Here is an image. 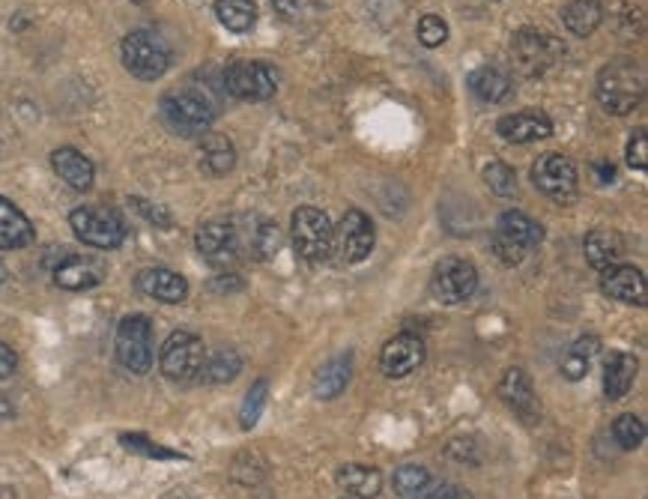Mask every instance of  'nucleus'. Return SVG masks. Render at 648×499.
Returning <instances> with one entry per match:
<instances>
[{
	"label": "nucleus",
	"instance_id": "nucleus-1",
	"mask_svg": "<svg viewBox=\"0 0 648 499\" xmlns=\"http://www.w3.org/2000/svg\"><path fill=\"white\" fill-rule=\"evenodd\" d=\"M595 96H598V102L607 114H631V111H637L643 96H646V75L634 63L615 60V63L598 72Z\"/></svg>",
	"mask_w": 648,
	"mask_h": 499
},
{
	"label": "nucleus",
	"instance_id": "nucleus-2",
	"mask_svg": "<svg viewBox=\"0 0 648 499\" xmlns=\"http://www.w3.org/2000/svg\"><path fill=\"white\" fill-rule=\"evenodd\" d=\"M164 126L171 129L174 135L183 138H195L204 135L216 120V105L209 102L207 94H200L195 87H183V90H171L162 96L159 102Z\"/></svg>",
	"mask_w": 648,
	"mask_h": 499
},
{
	"label": "nucleus",
	"instance_id": "nucleus-3",
	"mask_svg": "<svg viewBox=\"0 0 648 499\" xmlns=\"http://www.w3.org/2000/svg\"><path fill=\"white\" fill-rule=\"evenodd\" d=\"M290 236H293V245H296L299 257L311 260V264H323L335 252V228H332V221H329L323 209H296L293 221H290Z\"/></svg>",
	"mask_w": 648,
	"mask_h": 499
},
{
	"label": "nucleus",
	"instance_id": "nucleus-4",
	"mask_svg": "<svg viewBox=\"0 0 648 499\" xmlns=\"http://www.w3.org/2000/svg\"><path fill=\"white\" fill-rule=\"evenodd\" d=\"M120 54H123V66L140 82H156L171 66V48L152 31H132L123 39Z\"/></svg>",
	"mask_w": 648,
	"mask_h": 499
},
{
	"label": "nucleus",
	"instance_id": "nucleus-5",
	"mask_svg": "<svg viewBox=\"0 0 648 499\" xmlns=\"http://www.w3.org/2000/svg\"><path fill=\"white\" fill-rule=\"evenodd\" d=\"M117 362L126 368L129 374H144L152 368V326L150 317L144 314H129L117 326Z\"/></svg>",
	"mask_w": 648,
	"mask_h": 499
},
{
	"label": "nucleus",
	"instance_id": "nucleus-6",
	"mask_svg": "<svg viewBox=\"0 0 648 499\" xmlns=\"http://www.w3.org/2000/svg\"><path fill=\"white\" fill-rule=\"evenodd\" d=\"M224 90L240 102H267L278 90V72L264 60H233L224 70Z\"/></svg>",
	"mask_w": 648,
	"mask_h": 499
},
{
	"label": "nucleus",
	"instance_id": "nucleus-7",
	"mask_svg": "<svg viewBox=\"0 0 648 499\" xmlns=\"http://www.w3.org/2000/svg\"><path fill=\"white\" fill-rule=\"evenodd\" d=\"M70 224L75 236L90 248H117L126 240V221L120 219V212L108 207H78L72 209Z\"/></svg>",
	"mask_w": 648,
	"mask_h": 499
},
{
	"label": "nucleus",
	"instance_id": "nucleus-8",
	"mask_svg": "<svg viewBox=\"0 0 648 499\" xmlns=\"http://www.w3.org/2000/svg\"><path fill=\"white\" fill-rule=\"evenodd\" d=\"M204 362H207V348L192 332H174L162 344V356H159L162 374L176 384H188V380L200 377Z\"/></svg>",
	"mask_w": 648,
	"mask_h": 499
},
{
	"label": "nucleus",
	"instance_id": "nucleus-9",
	"mask_svg": "<svg viewBox=\"0 0 648 499\" xmlns=\"http://www.w3.org/2000/svg\"><path fill=\"white\" fill-rule=\"evenodd\" d=\"M430 291L442 305H461V302L473 300V293L478 291V269L463 257H445L433 269Z\"/></svg>",
	"mask_w": 648,
	"mask_h": 499
},
{
	"label": "nucleus",
	"instance_id": "nucleus-10",
	"mask_svg": "<svg viewBox=\"0 0 648 499\" xmlns=\"http://www.w3.org/2000/svg\"><path fill=\"white\" fill-rule=\"evenodd\" d=\"M511 58H514V66L523 75H545L555 60L562 58V46L550 34L526 27V31H517L511 39Z\"/></svg>",
	"mask_w": 648,
	"mask_h": 499
},
{
	"label": "nucleus",
	"instance_id": "nucleus-11",
	"mask_svg": "<svg viewBox=\"0 0 648 499\" xmlns=\"http://www.w3.org/2000/svg\"><path fill=\"white\" fill-rule=\"evenodd\" d=\"M533 180H535V186L541 188L547 198L555 200V204H567V200L577 198V188H579L577 165L571 162L567 156L545 153V156L533 165Z\"/></svg>",
	"mask_w": 648,
	"mask_h": 499
},
{
	"label": "nucleus",
	"instance_id": "nucleus-12",
	"mask_svg": "<svg viewBox=\"0 0 648 499\" xmlns=\"http://www.w3.org/2000/svg\"><path fill=\"white\" fill-rule=\"evenodd\" d=\"M197 252L207 257L212 267H231L243 257V240L231 221H207L195 233Z\"/></svg>",
	"mask_w": 648,
	"mask_h": 499
},
{
	"label": "nucleus",
	"instance_id": "nucleus-13",
	"mask_svg": "<svg viewBox=\"0 0 648 499\" xmlns=\"http://www.w3.org/2000/svg\"><path fill=\"white\" fill-rule=\"evenodd\" d=\"M335 248L344 264H362L374 248V224L362 209H347L335 228Z\"/></svg>",
	"mask_w": 648,
	"mask_h": 499
},
{
	"label": "nucleus",
	"instance_id": "nucleus-14",
	"mask_svg": "<svg viewBox=\"0 0 648 499\" xmlns=\"http://www.w3.org/2000/svg\"><path fill=\"white\" fill-rule=\"evenodd\" d=\"M421 362H425V341L418 336H413V332L394 336L380 353L382 374H386V377H394V380L409 377Z\"/></svg>",
	"mask_w": 648,
	"mask_h": 499
},
{
	"label": "nucleus",
	"instance_id": "nucleus-15",
	"mask_svg": "<svg viewBox=\"0 0 648 499\" xmlns=\"http://www.w3.org/2000/svg\"><path fill=\"white\" fill-rule=\"evenodd\" d=\"M102 279L105 267L93 257L60 255V264H54V284L63 291H90Z\"/></svg>",
	"mask_w": 648,
	"mask_h": 499
},
{
	"label": "nucleus",
	"instance_id": "nucleus-16",
	"mask_svg": "<svg viewBox=\"0 0 648 499\" xmlns=\"http://www.w3.org/2000/svg\"><path fill=\"white\" fill-rule=\"evenodd\" d=\"M497 132L509 144H533V141L553 135V120L545 111H517V114L502 117L497 123Z\"/></svg>",
	"mask_w": 648,
	"mask_h": 499
},
{
	"label": "nucleus",
	"instance_id": "nucleus-17",
	"mask_svg": "<svg viewBox=\"0 0 648 499\" xmlns=\"http://www.w3.org/2000/svg\"><path fill=\"white\" fill-rule=\"evenodd\" d=\"M499 395L502 401L523 418V422H535L541 416V404H538V395H535L533 380L521 372V368H509L502 374L499 380Z\"/></svg>",
	"mask_w": 648,
	"mask_h": 499
},
{
	"label": "nucleus",
	"instance_id": "nucleus-18",
	"mask_svg": "<svg viewBox=\"0 0 648 499\" xmlns=\"http://www.w3.org/2000/svg\"><path fill=\"white\" fill-rule=\"evenodd\" d=\"M601 291L610 300L627 302V305H646V276L637 267H615L603 269Z\"/></svg>",
	"mask_w": 648,
	"mask_h": 499
},
{
	"label": "nucleus",
	"instance_id": "nucleus-19",
	"mask_svg": "<svg viewBox=\"0 0 648 499\" xmlns=\"http://www.w3.org/2000/svg\"><path fill=\"white\" fill-rule=\"evenodd\" d=\"M135 288H138L144 296H150L156 302H164V305H176L188 296V284H185L183 276H176L174 269H162L152 267L144 269L135 276Z\"/></svg>",
	"mask_w": 648,
	"mask_h": 499
},
{
	"label": "nucleus",
	"instance_id": "nucleus-20",
	"mask_svg": "<svg viewBox=\"0 0 648 499\" xmlns=\"http://www.w3.org/2000/svg\"><path fill=\"white\" fill-rule=\"evenodd\" d=\"M51 168L75 192H87L93 186V180H96L93 162L84 153L75 150V147H60V150L51 153Z\"/></svg>",
	"mask_w": 648,
	"mask_h": 499
},
{
	"label": "nucleus",
	"instance_id": "nucleus-21",
	"mask_svg": "<svg viewBox=\"0 0 648 499\" xmlns=\"http://www.w3.org/2000/svg\"><path fill=\"white\" fill-rule=\"evenodd\" d=\"M583 248H586V260H589L595 269H601V272L603 269L615 267L627 252L625 240H622L615 231H610V228H598V231H591L589 236H586Z\"/></svg>",
	"mask_w": 648,
	"mask_h": 499
},
{
	"label": "nucleus",
	"instance_id": "nucleus-22",
	"mask_svg": "<svg viewBox=\"0 0 648 499\" xmlns=\"http://www.w3.org/2000/svg\"><path fill=\"white\" fill-rule=\"evenodd\" d=\"M197 153H200V168L207 171L209 177H221L231 171L236 165V150L233 144L219 132H204L200 135V144H197Z\"/></svg>",
	"mask_w": 648,
	"mask_h": 499
},
{
	"label": "nucleus",
	"instance_id": "nucleus-23",
	"mask_svg": "<svg viewBox=\"0 0 648 499\" xmlns=\"http://www.w3.org/2000/svg\"><path fill=\"white\" fill-rule=\"evenodd\" d=\"M338 488L344 490L353 499H374L382 488V476L377 466L365 464H347L338 470Z\"/></svg>",
	"mask_w": 648,
	"mask_h": 499
},
{
	"label": "nucleus",
	"instance_id": "nucleus-24",
	"mask_svg": "<svg viewBox=\"0 0 648 499\" xmlns=\"http://www.w3.org/2000/svg\"><path fill=\"white\" fill-rule=\"evenodd\" d=\"M34 243V224L12 200L0 198V248H24Z\"/></svg>",
	"mask_w": 648,
	"mask_h": 499
},
{
	"label": "nucleus",
	"instance_id": "nucleus-25",
	"mask_svg": "<svg viewBox=\"0 0 648 499\" xmlns=\"http://www.w3.org/2000/svg\"><path fill=\"white\" fill-rule=\"evenodd\" d=\"M497 236L502 240H509V243L521 245V248H533L545 240V231H541V224L535 219H529L526 212H517V209H509V212H502V219L497 224Z\"/></svg>",
	"mask_w": 648,
	"mask_h": 499
},
{
	"label": "nucleus",
	"instance_id": "nucleus-26",
	"mask_svg": "<svg viewBox=\"0 0 648 499\" xmlns=\"http://www.w3.org/2000/svg\"><path fill=\"white\" fill-rule=\"evenodd\" d=\"M350 377H353V356L329 360L320 372L314 374V395L320 401H332L347 389Z\"/></svg>",
	"mask_w": 648,
	"mask_h": 499
},
{
	"label": "nucleus",
	"instance_id": "nucleus-27",
	"mask_svg": "<svg viewBox=\"0 0 648 499\" xmlns=\"http://www.w3.org/2000/svg\"><path fill=\"white\" fill-rule=\"evenodd\" d=\"M637 380V360L631 353H610L607 372H603V392L610 401H619L631 392Z\"/></svg>",
	"mask_w": 648,
	"mask_h": 499
},
{
	"label": "nucleus",
	"instance_id": "nucleus-28",
	"mask_svg": "<svg viewBox=\"0 0 648 499\" xmlns=\"http://www.w3.org/2000/svg\"><path fill=\"white\" fill-rule=\"evenodd\" d=\"M469 90H473L481 102L497 105L509 99L514 84H511L509 75L502 70H497V66H481V70H475L473 75H469Z\"/></svg>",
	"mask_w": 648,
	"mask_h": 499
},
{
	"label": "nucleus",
	"instance_id": "nucleus-29",
	"mask_svg": "<svg viewBox=\"0 0 648 499\" xmlns=\"http://www.w3.org/2000/svg\"><path fill=\"white\" fill-rule=\"evenodd\" d=\"M562 22L574 36H591L603 22V7L598 0H571L562 10Z\"/></svg>",
	"mask_w": 648,
	"mask_h": 499
},
{
	"label": "nucleus",
	"instance_id": "nucleus-30",
	"mask_svg": "<svg viewBox=\"0 0 648 499\" xmlns=\"http://www.w3.org/2000/svg\"><path fill=\"white\" fill-rule=\"evenodd\" d=\"M216 15H219V22L231 34H248L257 24L255 0H219L216 3Z\"/></svg>",
	"mask_w": 648,
	"mask_h": 499
},
{
	"label": "nucleus",
	"instance_id": "nucleus-31",
	"mask_svg": "<svg viewBox=\"0 0 648 499\" xmlns=\"http://www.w3.org/2000/svg\"><path fill=\"white\" fill-rule=\"evenodd\" d=\"M598 348H601V341H598L595 336L577 338V341H574V348L567 350V356L562 360V377L574 380V384H577V380H583V377L589 374L591 360H595Z\"/></svg>",
	"mask_w": 648,
	"mask_h": 499
},
{
	"label": "nucleus",
	"instance_id": "nucleus-32",
	"mask_svg": "<svg viewBox=\"0 0 648 499\" xmlns=\"http://www.w3.org/2000/svg\"><path fill=\"white\" fill-rule=\"evenodd\" d=\"M240 372H243V356H240V350L221 348L219 353H212V356L204 362L200 377H204L207 384H231V380H236V374Z\"/></svg>",
	"mask_w": 648,
	"mask_h": 499
},
{
	"label": "nucleus",
	"instance_id": "nucleus-33",
	"mask_svg": "<svg viewBox=\"0 0 648 499\" xmlns=\"http://www.w3.org/2000/svg\"><path fill=\"white\" fill-rule=\"evenodd\" d=\"M430 482V473L421 464H404L394 473V490L406 499H416L418 490Z\"/></svg>",
	"mask_w": 648,
	"mask_h": 499
},
{
	"label": "nucleus",
	"instance_id": "nucleus-34",
	"mask_svg": "<svg viewBox=\"0 0 648 499\" xmlns=\"http://www.w3.org/2000/svg\"><path fill=\"white\" fill-rule=\"evenodd\" d=\"M269 398V384L267 380H257L252 389H248V395L243 401V410H240V425L243 430H252L257 425V418L264 413V406H267Z\"/></svg>",
	"mask_w": 648,
	"mask_h": 499
},
{
	"label": "nucleus",
	"instance_id": "nucleus-35",
	"mask_svg": "<svg viewBox=\"0 0 648 499\" xmlns=\"http://www.w3.org/2000/svg\"><path fill=\"white\" fill-rule=\"evenodd\" d=\"M120 442L126 446L129 452L147 454V458H159V461H180V458H183L180 452H174V449H164V446L152 442L150 437H144V434H120Z\"/></svg>",
	"mask_w": 648,
	"mask_h": 499
},
{
	"label": "nucleus",
	"instance_id": "nucleus-36",
	"mask_svg": "<svg viewBox=\"0 0 648 499\" xmlns=\"http://www.w3.org/2000/svg\"><path fill=\"white\" fill-rule=\"evenodd\" d=\"M613 437H615V442L622 446V449H639V446H643V440H646V425H643L637 416L625 413V416L615 418Z\"/></svg>",
	"mask_w": 648,
	"mask_h": 499
},
{
	"label": "nucleus",
	"instance_id": "nucleus-37",
	"mask_svg": "<svg viewBox=\"0 0 648 499\" xmlns=\"http://www.w3.org/2000/svg\"><path fill=\"white\" fill-rule=\"evenodd\" d=\"M416 36L421 46L437 48L449 39V24L442 22L440 15H433V12H430V15H421V19H418Z\"/></svg>",
	"mask_w": 648,
	"mask_h": 499
},
{
	"label": "nucleus",
	"instance_id": "nucleus-38",
	"mask_svg": "<svg viewBox=\"0 0 648 499\" xmlns=\"http://www.w3.org/2000/svg\"><path fill=\"white\" fill-rule=\"evenodd\" d=\"M485 183L497 195H514V188H517V174H514V168H509L505 162H493V165H487L485 168Z\"/></svg>",
	"mask_w": 648,
	"mask_h": 499
},
{
	"label": "nucleus",
	"instance_id": "nucleus-39",
	"mask_svg": "<svg viewBox=\"0 0 648 499\" xmlns=\"http://www.w3.org/2000/svg\"><path fill=\"white\" fill-rule=\"evenodd\" d=\"M627 165H631L634 171H646L648 168L646 129H637V132H634V138H631V144H627Z\"/></svg>",
	"mask_w": 648,
	"mask_h": 499
},
{
	"label": "nucleus",
	"instance_id": "nucleus-40",
	"mask_svg": "<svg viewBox=\"0 0 648 499\" xmlns=\"http://www.w3.org/2000/svg\"><path fill=\"white\" fill-rule=\"evenodd\" d=\"M132 204H135V209H138L144 219H150L156 228H171L174 224V219H171V212L164 207H159V204H150V200H140V198H132Z\"/></svg>",
	"mask_w": 648,
	"mask_h": 499
},
{
	"label": "nucleus",
	"instance_id": "nucleus-41",
	"mask_svg": "<svg viewBox=\"0 0 648 499\" xmlns=\"http://www.w3.org/2000/svg\"><path fill=\"white\" fill-rule=\"evenodd\" d=\"M416 499H463V494L461 488H454L449 482H433V478H430L428 485L418 490Z\"/></svg>",
	"mask_w": 648,
	"mask_h": 499
},
{
	"label": "nucleus",
	"instance_id": "nucleus-42",
	"mask_svg": "<svg viewBox=\"0 0 648 499\" xmlns=\"http://www.w3.org/2000/svg\"><path fill=\"white\" fill-rule=\"evenodd\" d=\"M15 365H19V356H15V350L10 344H3L0 341V380H7L15 374Z\"/></svg>",
	"mask_w": 648,
	"mask_h": 499
},
{
	"label": "nucleus",
	"instance_id": "nucleus-43",
	"mask_svg": "<svg viewBox=\"0 0 648 499\" xmlns=\"http://www.w3.org/2000/svg\"><path fill=\"white\" fill-rule=\"evenodd\" d=\"M10 418H15V406H12L10 398L0 395V422H10Z\"/></svg>",
	"mask_w": 648,
	"mask_h": 499
},
{
	"label": "nucleus",
	"instance_id": "nucleus-44",
	"mask_svg": "<svg viewBox=\"0 0 648 499\" xmlns=\"http://www.w3.org/2000/svg\"><path fill=\"white\" fill-rule=\"evenodd\" d=\"M595 171H598V177H601V183H613V177H615L613 165L598 162V165H595Z\"/></svg>",
	"mask_w": 648,
	"mask_h": 499
},
{
	"label": "nucleus",
	"instance_id": "nucleus-45",
	"mask_svg": "<svg viewBox=\"0 0 648 499\" xmlns=\"http://www.w3.org/2000/svg\"><path fill=\"white\" fill-rule=\"evenodd\" d=\"M7 279H10V269L3 267V260H0V284H3Z\"/></svg>",
	"mask_w": 648,
	"mask_h": 499
}]
</instances>
